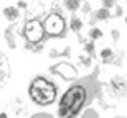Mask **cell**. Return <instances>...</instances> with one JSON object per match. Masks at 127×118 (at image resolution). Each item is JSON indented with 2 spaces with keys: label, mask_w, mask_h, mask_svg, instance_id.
Masks as SVG:
<instances>
[{
  "label": "cell",
  "mask_w": 127,
  "mask_h": 118,
  "mask_svg": "<svg viewBox=\"0 0 127 118\" xmlns=\"http://www.w3.org/2000/svg\"><path fill=\"white\" fill-rule=\"evenodd\" d=\"M23 38L27 39V49L33 52H38L43 48V43L46 38L45 28H43V18L41 17H33L23 21V30H22Z\"/></svg>",
  "instance_id": "obj_3"
},
{
  "label": "cell",
  "mask_w": 127,
  "mask_h": 118,
  "mask_svg": "<svg viewBox=\"0 0 127 118\" xmlns=\"http://www.w3.org/2000/svg\"><path fill=\"white\" fill-rule=\"evenodd\" d=\"M99 92V84L94 77H84L71 84L61 94L58 102V118H78L81 112L94 102Z\"/></svg>",
  "instance_id": "obj_1"
},
{
  "label": "cell",
  "mask_w": 127,
  "mask_h": 118,
  "mask_svg": "<svg viewBox=\"0 0 127 118\" xmlns=\"http://www.w3.org/2000/svg\"><path fill=\"white\" fill-rule=\"evenodd\" d=\"M114 17H122V7H119V5H116V15Z\"/></svg>",
  "instance_id": "obj_18"
},
{
  "label": "cell",
  "mask_w": 127,
  "mask_h": 118,
  "mask_svg": "<svg viewBox=\"0 0 127 118\" xmlns=\"http://www.w3.org/2000/svg\"><path fill=\"white\" fill-rule=\"evenodd\" d=\"M126 23H127V17H126Z\"/></svg>",
  "instance_id": "obj_22"
},
{
  "label": "cell",
  "mask_w": 127,
  "mask_h": 118,
  "mask_svg": "<svg viewBox=\"0 0 127 118\" xmlns=\"http://www.w3.org/2000/svg\"><path fill=\"white\" fill-rule=\"evenodd\" d=\"M91 59H93V57H86V56H79V61L83 62V64H84V66H91Z\"/></svg>",
  "instance_id": "obj_16"
},
{
  "label": "cell",
  "mask_w": 127,
  "mask_h": 118,
  "mask_svg": "<svg viewBox=\"0 0 127 118\" xmlns=\"http://www.w3.org/2000/svg\"><path fill=\"white\" fill-rule=\"evenodd\" d=\"M63 2H64L66 10H69L71 13H74L76 10L81 8V0H63Z\"/></svg>",
  "instance_id": "obj_12"
},
{
  "label": "cell",
  "mask_w": 127,
  "mask_h": 118,
  "mask_svg": "<svg viewBox=\"0 0 127 118\" xmlns=\"http://www.w3.org/2000/svg\"><path fill=\"white\" fill-rule=\"evenodd\" d=\"M84 44V49H86V54L89 57H94L96 56V48H94V41L91 39V41H83Z\"/></svg>",
  "instance_id": "obj_13"
},
{
  "label": "cell",
  "mask_w": 127,
  "mask_h": 118,
  "mask_svg": "<svg viewBox=\"0 0 127 118\" xmlns=\"http://www.w3.org/2000/svg\"><path fill=\"white\" fill-rule=\"evenodd\" d=\"M10 76H12V66H10V61H8V57H7V54L0 49V89L8 84Z\"/></svg>",
  "instance_id": "obj_6"
},
{
  "label": "cell",
  "mask_w": 127,
  "mask_h": 118,
  "mask_svg": "<svg viewBox=\"0 0 127 118\" xmlns=\"http://www.w3.org/2000/svg\"><path fill=\"white\" fill-rule=\"evenodd\" d=\"M28 97L38 107H50L56 102L60 89L55 80L48 79L46 76H35L28 84Z\"/></svg>",
  "instance_id": "obj_2"
},
{
  "label": "cell",
  "mask_w": 127,
  "mask_h": 118,
  "mask_svg": "<svg viewBox=\"0 0 127 118\" xmlns=\"http://www.w3.org/2000/svg\"><path fill=\"white\" fill-rule=\"evenodd\" d=\"M107 92L112 99H124V97H127V79H124L121 76L112 77L107 84Z\"/></svg>",
  "instance_id": "obj_5"
},
{
  "label": "cell",
  "mask_w": 127,
  "mask_h": 118,
  "mask_svg": "<svg viewBox=\"0 0 127 118\" xmlns=\"http://www.w3.org/2000/svg\"><path fill=\"white\" fill-rule=\"evenodd\" d=\"M25 7H27L25 2H18V7H17V8H25Z\"/></svg>",
  "instance_id": "obj_20"
},
{
  "label": "cell",
  "mask_w": 127,
  "mask_h": 118,
  "mask_svg": "<svg viewBox=\"0 0 127 118\" xmlns=\"http://www.w3.org/2000/svg\"><path fill=\"white\" fill-rule=\"evenodd\" d=\"M111 34H112V39H114V41H117V39L121 38V33H119L117 30H112V31H111Z\"/></svg>",
  "instance_id": "obj_17"
},
{
  "label": "cell",
  "mask_w": 127,
  "mask_h": 118,
  "mask_svg": "<svg viewBox=\"0 0 127 118\" xmlns=\"http://www.w3.org/2000/svg\"><path fill=\"white\" fill-rule=\"evenodd\" d=\"M116 7V0H102V8H112Z\"/></svg>",
  "instance_id": "obj_15"
},
{
  "label": "cell",
  "mask_w": 127,
  "mask_h": 118,
  "mask_svg": "<svg viewBox=\"0 0 127 118\" xmlns=\"http://www.w3.org/2000/svg\"><path fill=\"white\" fill-rule=\"evenodd\" d=\"M94 18H96V21H107L109 18H111V12H109L107 8H99L97 12L94 13Z\"/></svg>",
  "instance_id": "obj_11"
},
{
  "label": "cell",
  "mask_w": 127,
  "mask_h": 118,
  "mask_svg": "<svg viewBox=\"0 0 127 118\" xmlns=\"http://www.w3.org/2000/svg\"><path fill=\"white\" fill-rule=\"evenodd\" d=\"M114 57H116V54H114V51L111 48H102V49H101V61H102L104 64H112Z\"/></svg>",
  "instance_id": "obj_9"
},
{
  "label": "cell",
  "mask_w": 127,
  "mask_h": 118,
  "mask_svg": "<svg viewBox=\"0 0 127 118\" xmlns=\"http://www.w3.org/2000/svg\"><path fill=\"white\" fill-rule=\"evenodd\" d=\"M89 38L91 39H101L102 38V31L99 28H96V26H93V28L89 30Z\"/></svg>",
  "instance_id": "obj_14"
},
{
  "label": "cell",
  "mask_w": 127,
  "mask_h": 118,
  "mask_svg": "<svg viewBox=\"0 0 127 118\" xmlns=\"http://www.w3.org/2000/svg\"><path fill=\"white\" fill-rule=\"evenodd\" d=\"M89 3H88V2H84V5H83V12H84V13H89Z\"/></svg>",
  "instance_id": "obj_19"
},
{
  "label": "cell",
  "mask_w": 127,
  "mask_h": 118,
  "mask_svg": "<svg viewBox=\"0 0 127 118\" xmlns=\"http://www.w3.org/2000/svg\"><path fill=\"white\" fill-rule=\"evenodd\" d=\"M114 118H127V117H114Z\"/></svg>",
  "instance_id": "obj_21"
},
{
  "label": "cell",
  "mask_w": 127,
  "mask_h": 118,
  "mask_svg": "<svg viewBox=\"0 0 127 118\" xmlns=\"http://www.w3.org/2000/svg\"><path fill=\"white\" fill-rule=\"evenodd\" d=\"M5 41H7V46L15 49L17 48V23H12L10 26H7L5 30Z\"/></svg>",
  "instance_id": "obj_7"
},
{
  "label": "cell",
  "mask_w": 127,
  "mask_h": 118,
  "mask_svg": "<svg viewBox=\"0 0 127 118\" xmlns=\"http://www.w3.org/2000/svg\"><path fill=\"white\" fill-rule=\"evenodd\" d=\"M81 28H83V20L78 18L76 15H73V17H71V21H69V30L73 31V33L79 34L81 33Z\"/></svg>",
  "instance_id": "obj_10"
},
{
  "label": "cell",
  "mask_w": 127,
  "mask_h": 118,
  "mask_svg": "<svg viewBox=\"0 0 127 118\" xmlns=\"http://www.w3.org/2000/svg\"><path fill=\"white\" fill-rule=\"evenodd\" d=\"M2 13H3L5 20H8L10 23H15V21L18 20V17H20V12H18L17 7H5Z\"/></svg>",
  "instance_id": "obj_8"
},
{
  "label": "cell",
  "mask_w": 127,
  "mask_h": 118,
  "mask_svg": "<svg viewBox=\"0 0 127 118\" xmlns=\"http://www.w3.org/2000/svg\"><path fill=\"white\" fill-rule=\"evenodd\" d=\"M43 28H45V33L46 36H51V38H64L68 34V23H66V18L61 15V12L58 10H51L50 13H46L43 17Z\"/></svg>",
  "instance_id": "obj_4"
}]
</instances>
